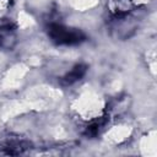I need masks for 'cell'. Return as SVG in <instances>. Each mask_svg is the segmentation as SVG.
<instances>
[{"instance_id": "obj_1", "label": "cell", "mask_w": 157, "mask_h": 157, "mask_svg": "<svg viewBox=\"0 0 157 157\" xmlns=\"http://www.w3.org/2000/svg\"><path fill=\"white\" fill-rule=\"evenodd\" d=\"M48 34L56 44H78L86 39V36L77 28H69L60 23H52L48 27Z\"/></svg>"}, {"instance_id": "obj_2", "label": "cell", "mask_w": 157, "mask_h": 157, "mask_svg": "<svg viewBox=\"0 0 157 157\" xmlns=\"http://www.w3.org/2000/svg\"><path fill=\"white\" fill-rule=\"evenodd\" d=\"M31 148V142L17 136H7L0 139V155L16 156Z\"/></svg>"}, {"instance_id": "obj_3", "label": "cell", "mask_w": 157, "mask_h": 157, "mask_svg": "<svg viewBox=\"0 0 157 157\" xmlns=\"http://www.w3.org/2000/svg\"><path fill=\"white\" fill-rule=\"evenodd\" d=\"M16 38L15 25L9 20H2L0 22V48L11 50L17 42Z\"/></svg>"}, {"instance_id": "obj_4", "label": "cell", "mask_w": 157, "mask_h": 157, "mask_svg": "<svg viewBox=\"0 0 157 157\" xmlns=\"http://www.w3.org/2000/svg\"><path fill=\"white\" fill-rule=\"evenodd\" d=\"M86 71H87V66L85 64H77L61 78V82L64 85H72L74 82L81 80L85 76Z\"/></svg>"}]
</instances>
